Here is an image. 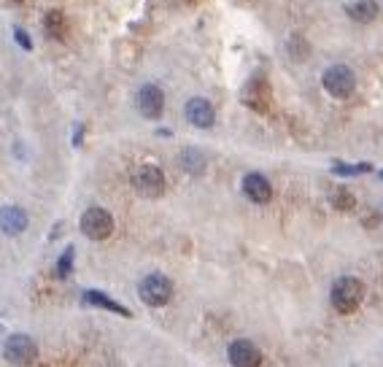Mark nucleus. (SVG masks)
<instances>
[{
	"label": "nucleus",
	"mask_w": 383,
	"mask_h": 367,
	"mask_svg": "<svg viewBox=\"0 0 383 367\" xmlns=\"http://www.w3.org/2000/svg\"><path fill=\"white\" fill-rule=\"evenodd\" d=\"M43 33L49 35V38H54V41H65V35H68V19H65V14L60 8L46 11V17H43Z\"/></svg>",
	"instance_id": "obj_14"
},
{
	"label": "nucleus",
	"mask_w": 383,
	"mask_h": 367,
	"mask_svg": "<svg viewBox=\"0 0 383 367\" xmlns=\"http://www.w3.org/2000/svg\"><path fill=\"white\" fill-rule=\"evenodd\" d=\"M133 189L143 197H159V194L165 192V173L159 171L157 165H152V162H146V165H138L135 171H133Z\"/></svg>",
	"instance_id": "obj_6"
},
{
	"label": "nucleus",
	"mask_w": 383,
	"mask_h": 367,
	"mask_svg": "<svg viewBox=\"0 0 383 367\" xmlns=\"http://www.w3.org/2000/svg\"><path fill=\"white\" fill-rule=\"evenodd\" d=\"M241 100L254 111H267L270 105V87L264 79H251L243 89H241Z\"/></svg>",
	"instance_id": "obj_10"
},
{
	"label": "nucleus",
	"mask_w": 383,
	"mask_h": 367,
	"mask_svg": "<svg viewBox=\"0 0 383 367\" xmlns=\"http://www.w3.org/2000/svg\"><path fill=\"white\" fill-rule=\"evenodd\" d=\"M372 165L370 162H359V165H346V162H335L332 165V173L337 175H359V173H370Z\"/></svg>",
	"instance_id": "obj_17"
},
{
	"label": "nucleus",
	"mask_w": 383,
	"mask_h": 367,
	"mask_svg": "<svg viewBox=\"0 0 383 367\" xmlns=\"http://www.w3.org/2000/svg\"><path fill=\"white\" fill-rule=\"evenodd\" d=\"M346 14L351 19H356V22H372L378 17V3L375 0H349Z\"/></svg>",
	"instance_id": "obj_15"
},
{
	"label": "nucleus",
	"mask_w": 383,
	"mask_h": 367,
	"mask_svg": "<svg viewBox=\"0 0 383 367\" xmlns=\"http://www.w3.org/2000/svg\"><path fill=\"white\" fill-rule=\"evenodd\" d=\"M332 206L340 211H351L356 206V200H354V194L346 192V189H337V192L332 194Z\"/></svg>",
	"instance_id": "obj_20"
},
{
	"label": "nucleus",
	"mask_w": 383,
	"mask_h": 367,
	"mask_svg": "<svg viewBox=\"0 0 383 367\" xmlns=\"http://www.w3.org/2000/svg\"><path fill=\"white\" fill-rule=\"evenodd\" d=\"M381 178H383V171H381Z\"/></svg>",
	"instance_id": "obj_23"
},
{
	"label": "nucleus",
	"mask_w": 383,
	"mask_h": 367,
	"mask_svg": "<svg viewBox=\"0 0 383 367\" xmlns=\"http://www.w3.org/2000/svg\"><path fill=\"white\" fill-rule=\"evenodd\" d=\"M184 116H187V122L200 127V130H208L216 122V111H213L210 100H206V98H192L187 108H184Z\"/></svg>",
	"instance_id": "obj_9"
},
{
	"label": "nucleus",
	"mask_w": 383,
	"mask_h": 367,
	"mask_svg": "<svg viewBox=\"0 0 383 367\" xmlns=\"http://www.w3.org/2000/svg\"><path fill=\"white\" fill-rule=\"evenodd\" d=\"M181 165H184L189 173H203V168H206V157H203L200 152H194V149H187V152L181 154Z\"/></svg>",
	"instance_id": "obj_16"
},
{
	"label": "nucleus",
	"mask_w": 383,
	"mask_h": 367,
	"mask_svg": "<svg viewBox=\"0 0 383 367\" xmlns=\"http://www.w3.org/2000/svg\"><path fill=\"white\" fill-rule=\"evenodd\" d=\"M73 254H76V248L68 246L65 251H62V257H60V262H57V276L60 279H68L70 270H73Z\"/></svg>",
	"instance_id": "obj_19"
},
{
	"label": "nucleus",
	"mask_w": 383,
	"mask_h": 367,
	"mask_svg": "<svg viewBox=\"0 0 383 367\" xmlns=\"http://www.w3.org/2000/svg\"><path fill=\"white\" fill-rule=\"evenodd\" d=\"M14 35H17V44L22 46V49H33V44H30V38H27V33L22 30V27H17L14 30Z\"/></svg>",
	"instance_id": "obj_21"
},
{
	"label": "nucleus",
	"mask_w": 383,
	"mask_h": 367,
	"mask_svg": "<svg viewBox=\"0 0 383 367\" xmlns=\"http://www.w3.org/2000/svg\"><path fill=\"white\" fill-rule=\"evenodd\" d=\"M135 105H138L143 119H159L165 111V95L157 84H143L135 95Z\"/></svg>",
	"instance_id": "obj_7"
},
{
	"label": "nucleus",
	"mask_w": 383,
	"mask_h": 367,
	"mask_svg": "<svg viewBox=\"0 0 383 367\" xmlns=\"http://www.w3.org/2000/svg\"><path fill=\"white\" fill-rule=\"evenodd\" d=\"M79 227H81V232L87 235L89 241H105L114 232V216L105 208H100V206H92V208L81 213Z\"/></svg>",
	"instance_id": "obj_4"
},
{
	"label": "nucleus",
	"mask_w": 383,
	"mask_h": 367,
	"mask_svg": "<svg viewBox=\"0 0 383 367\" xmlns=\"http://www.w3.org/2000/svg\"><path fill=\"white\" fill-rule=\"evenodd\" d=\"M3 356L6 362L14 367H30L38 359V346L30 335H8L6 343H3Z\"/></svg>",
	"instance_id": "obj_2"
},
{
	"label": "nucleus",
	"mask_w": 383,
	"mask_h": 367,
	"mask_svg": "<svg viewBox=\"0 0 383 367\" xmlns=\"http://www.w3.org/2000/svg\"><path fill=\"white\" fill-rule=\"evenodd\" d=\"M321 84H324V89L330 92L332 98L346 100V98L354 95V89H356V76H354V70H351L349 65H332V68L324 70Z\"/></svg>",
	"instance_id": "obj_5"
},
{
	"label": "nucleus",
	"mask_w": 383,
	"mask_h": 367,
	"mask_svg": "<svg viewBox=\"0 0 383 367\" xmlns=\"http://www.w3.org/2000/svg\"><path fill=\"white\" fill-rule=\"evenodd\" d=\"M84 302H89V305H95V308H103V311H111V314L116 316H124V319H130V311L124 308L122 302H116V300H111L108 295H103V292H98V289H87L84 292Z\"/></svg>",
	"instance_id": "obj_13"
},
{
	"label": "nucleus",
	"mask_w": 383,
	"mask_h": 367,
	"mask_svg": "<svg viewBox=\"0 0 383 367\" xmlns=\"http://www.w3.org/2000/svg\"><path fill=\"white\" fill-rule=\"evenodd\" d=\"M138 298L152 308H162L173 298V281L162 273H152L138 283Z\"/></svg>",
	"instance_id": "obj_3"
},
{
	"label": "nucleus",
	"mask_w": 383,
	"mask_h": 367,
	"mask_svg": "<svg viewBox=\"0 0 383 367\" xmlns=\"http://www.w3.org/2000/svg\"><path fill=\"white\" fill-rule=\"evenodd\" d=\"M243 194L251 203L264 206V203H270V197H273V187H270V181L262 173H248L243 178Z\"/></svg>",
	"instance_id": "obj_11"
},
{
	"label": "nucleus",
	"mask_w": 383,
	"mask_h": 367,
	"mask_svg": "<svg viewBox=\"0 0 383 367\" xmlns=\"http://www.w3.org/2000/svg\"><path fill=\"white\" fill-rule=\"evenodd\" d=\"M11 3H19V0H11Z\"/></svg>",
	"instance_id": "obj_22"
},
{
	"label": "nucleus",
	"mask_w": 383,
	"mask_h": 367,
	"mask_svg": "<svg viewBox=\"0 0 383 367\" xmlns=\"http://www.w3.org/2000/svg\"><path fill=\"white\" fill-rule=\"evenodd\" d=\"M365 300V283L354 276H343L332 286V308L337 314H354Z\"/></svg>",
	"instance_id": "obj_1"
},
{
	"label": "nucleus",
	"mask_w": 383,
	"mask_h": 367,
	"mask_svg": "<svg viewBox=\"0 0 383 367\" xmlns=\"http://www.w3.org/2000/svg\"><path fill=\"white\" fill-rule=\"evenodd\" d=\"M27 225H30V219L19 206H3L0 208V229L6 235H19L27 229Z\"/></svg>",
	"instance_id": "obj_12"
},
{
	"label": "nucleus",
	"mask_w": 383,
	"mask_h": 367,
	"mask_svg": "<svg viewBox=\"0 0 383 367\" xmlns=\"http://www.w3.org/2000/svg\"><path fill=\"white\" fill-rule=\"evenodd\" d=\"M286 46H289V54H292L295 60H305V57H308V52H311V46H308V41H305L302 35H292Z\"/></svg>",
	"instance_id": "obj_18"
},
{
	"label": "nucleus",
	"mask_w": 383,
	"mask_h": 367,
	"mask_svg": "<svg viewBox=\"0 0 383 367\" xmlns=\"http://www.w3.org/2000/svg\"><path fill=\"white\" fill-rule=\"evenodd\" d=\"M227 356H229V365L232 367H260L262 365V351L251 343V340H232L229 349H227Z\"/></svg>",
	"instance_id": "obj_8"
}]
</instances>
